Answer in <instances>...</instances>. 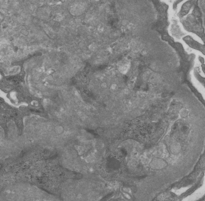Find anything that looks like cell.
Segmentation results:
<instances>
[{
	"mask_svg": "<svg viewBox=\"0 0 205 201\" xmlns=\"http://www.w3.org/2000/svg\"><path fill=\"white\" fill-rule=\"evenodd\" d=\"M167 165V164L166 163L164 160L159 158H155L153 159L151 163V167L152 168L155 169L156 170L161 169L165 168Z\"/></svg>",
	"mask_w": 205,
	"mask_h": 201,
	"instance_id": "6da1fadb",
	"label": "cell"
},
{
	"mask_svg": "<svg viewBox=\"0 0 205 201\" xmlns=\"http://www.w3.org/2000/svg\"><path fill=\"white\" fill-rule=\"evenodd\" d=\"M192 4L191 1H189V2H187L184 4L183 9L181 10V11L182 15H185L188 12L189 9H190V8L191 7Z\"/></svg>",
	"mask_w": 205,
	"mask_h": 201,
	"instance_id": "7a4b0ae2",
	"label": "cell"
}]
</instances>
